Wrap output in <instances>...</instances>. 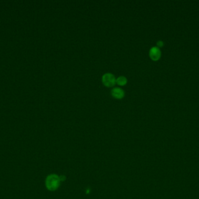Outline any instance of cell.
Listing matches in <instances>:
<instances>
[{
    "label": "cell",
    "instance_id": "1",
    "mask_svg": "<svg viewBox=\"0 0 199 199\" xmlns=\"http://www.w3.org/2000/svg\"><path fill=\"white\" fill-rule=\"evenodd\" d=\"M60 177L56 175H50L46 179V185L48 190L55 191L60 186Z\"/></svg>",
    "mask_w": 199,
    "mask_h": 199
},
{
    "label": "cell",
    "instance_id": "2",
    "mask_svg": "<svg viewBox=\"0 0 199 199\" xmlns=\"http://www.w3.org/2000/svg\"><path fill=\"white\" fill-rule=\"evenodd\" d=\"M102 81L105 86L108 87H113L116 83V78L114 74L110 73H107L103 75Z\"/></svg>",
    "mask_w": 199,
    "mask_h": 199
},
{
    "label": "cell",
    "instance_id": "3",
    "mask_svg": "<svg viewBox=\"0 0 199 199\" xmlns=\"http://www.w3.org/2000/svg\"><path fill=\"white\" fill-rule=\"evenodd\" d=\"M149 56L153 61L159 60L161 56V52L160 48H158L157 46L152 47L149 51Z\"/></svg>",
    "mask_w": 199,
    "mask_h": 199
},
{
    "label": "cell",
    "instance_id": "4",
    "mask_svg": "<svg viewBox=\"0 0 199 199\" xmlns=\"http://www.w3.org/2000/svg\"><path fill=\"white\" fill-rule=\"evenodd\" d=\"M111 94L117 99H121L125 96V91L121 88L115 87L111 90Z\"/></svg>",
    "mask_w": 199,
    "mask_h": 199
},
{
    "label": "cell",
    "instance_id": "5",
    "mask_svg": "<svg viewBox=\"0 0 199 199\" xmlns=\"http://www.w3.org/2000/svg\"><path fill=\"white\" fill-rule=\"evenodd\" d=\"M127 81H128L127 78L124 76H120L116 79V82L119 85H121V86H124L126 85Z\"/></svg>",
    "mask_w": 199,
    "mask_h": 199
},
{
    "label": "cell",
    "instance_id": "6",
    "mask_svg": "<svg viewBox=\"0 0 199 199\" xmlns=\"http://www.w3.org/2000/svg\"><path fill=\"white\" fill-rule=\"evenodd\" d=\"M157 47L158 48H161L164 46V42L161 40H158L157 42Z\"/></svg>",
    "mask_w": 199,
    "mask_h": 199
}]
</instances>
